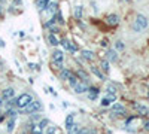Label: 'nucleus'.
I'll list each match as a JSON object with an SVG mask.
<instances>
[{
    "mask_svg": "<svg viewBox=\"0 0 149 134\" xmlns=\"http://www.w3.org/2000/svg\"><path fill=\"white\" fill-rule=\"evenodd\" d=\"M148 18L145 17V15H142V14H139L137 17H136V19H134V22H133V31H136V33H142L146 27H148Z\"/></svg>",
    "mask_w": 149,
    "mask_h": 134,
    "instance_id": "nucleus-1",
    "label": "nucleus"
},
{
    "mask_svg": "<svg viewBox=\"0 0 149 134\" xmlns=\"http://www.w3.org/2000/svg\"><path fill=\"white\" fill-rule=\"evenodd\" d=\"M31 101H33V97L29 92H24V94H21L18 99H17V107L21 109V110H24V109H26Z\"/></svg>",
    "mask_w": 149,
    "mask_h": 134,
    "instance_id": "nucleus-2",
    "label": "nucleus"
},
{
    "mask_svg": "<svg viewBox=\"0 0 149 134\" xmlns=\"http://www.w3.org/2000/svg\"><path fill=\"white\" fill-rule=\"evenodd\" d=\"M42 109H43L42 101H39V100H33L26 109H24L22 112H26V113H37V112H42Z\"/></svg>",
    "mask_w": 149,
    "mask_h": 134,
    "instance_id": "nucleus-3",
    "label": "nucleus"
},
{
    "mask_svg": "<svg viewBox=\"0 0 149 134\" xmlns=\"http://www.w3.org/2000/svg\"><path fill=\"white\" fill-rule=\"evenodd\" d=\"M86 90H88V85H86L85 82H81V81L73 87V91L76 94H84V92H86Z\"/></svg>",
    "mask_w": 149,
    "mask_h": 134,
    "instance_id": "nucleus-4",
    "label": "nucleus"
},
{
    "mask_svg": "<svg viewBox=\"0 0 149 134\" xmlns=\"http://www.w3.org/2000/svg\"><path fill=\"white\" fill-rule=\"evenodd\" d=\"M15 99V90L14 88H6L2 91V100H10Z\"/></svg>",
    "mask_w": 149,
    "mask_h": 134,
    "instance_id": "nucleus-5",
    "label": "nucleus"
},
{
    "mask_svg": "<svg viewBox=\"0 0 149 134\" xmlns=\"http://www.w3.org/2000/svg\"><path fill=\"white\" fill-rule=\"evenodd\" d=\"M86 94H88V99L90 100H95L98 94H100V90L95 88V87H88V90H86Z\"/></svg>",
    "mask_w": 149,
    "mask_h": 134,
    "instance_id": "nucleus-6",
    "label": "nucleus"
},
{
    "mask_svg": "<svg viewBox=\"0 0 149 134\" xmlns=\"http://www.w3.org/2000/svg\"><path fill=\"white\" fill-rule=\"evenodd\" d=\"M112 113L113 115H125V107L119 103H115L112 106Z\"/></svg>",
    "mask_w": 149,
    "mask_h": 134,
    "instance_id": "nucleus-7",
    "label": "nucleus"
},
{
    "mask_svg": "<svg viewBox=\"0 0 149 134\" xmlns=\"http://www.w3.org/2000/svg\"><path fill=\"white\" fill-rule=\"evenodd\" d=\"M106 22L109 24V26H116V24L119 22V17L116 14H110L106 17Z\"/></svg>",
    "mask_w": 149,
    "mask_h": 134,
    "instance_id": "nucleus-8",
    "label": "nucleus"
},
{
    "mask_svg": "<svg viewBox=\"0 0 149 134\" xmlns=\"http://www.w3.org/2000/svg\"><path fill=\"white\" fill-rule=\"evenodd\" d=\"M106 60H107V61H110V63L118 61V55H116V52H115L113 49H109V51L106 52Z\"/></svg>",
    "mask_w": 149,
    "mask_h": 134,
    "instance_id": "nucleus-9",
    "label": "nucleus"
},
{
    "mask_svg": "<svg viewBox=\"0 0 149 134\" xmlns=\"http://www.w3.org/2000/svg\"><path fill=\"white\" fill-rule=\"evenodd\" d=\"M63 60H64V54L61 52L60 49H57V51H54V52H52V61L63 63Z\"/></svg>",
    "mask_w": 149,
    "mask_h": 134,
    "instance_id": "nucleus-10",
    "label": "nucleus"
},
{
    "mask_svg": "<svg viewBox=\"0 0 149 134\" xmlns=\"http://www.w3.org/2000/svg\"><path fill=\"white\" fill-rule=\"evenodd\" d=\"M70 76H72V70H69V69H61L60 70V79L61 81H67Z\"/></svg>",
    "mask_w": 149,
    "mask_h": 134,
    "instance_id": "nucleus-11",
    "label": "nucleus"
},
{
    "mask_svg": "<svg viewBox=\"0 0 149 134\" xmlns=\"http://www.w3.org/2000/svg\"><path fill=\"white\" fill-rule=\"evenodd\" d=\"M48 42L49 45H52V46H58L60 45V39L57 37V34H48Z\"/></svg>",
    "mask_w": 149,
    "mask_h": 134,
    "instance_id": "nucleus-12",
    "label": "nucleus"
},
{
    "mask_svg": "<svg viewBox=\"0 0 149 134\" xmlns=\"http://www.w3.org/2000/svg\"><path fill=\"white\" fill-rule=\"evenodd\" d=\"M76 76L79 78L81 82H85V83L88 82V73H86L85 70H78V72H76Z\"/></svg>",
    "mask_w": 149,
    "mask_h": 134,
    "instance_id": "nucleus-13",
    "label": "nucleus"
},
{
    "mask_svg": "<svg viewBox=\"0 0 149 134\" xmlns=\"http://www.w3.org/2000/svg\"><path fill=\"white\" fill-rule=\"evenodd\" d=\"M49 2H51V0H36V8L39 10H45Z\"/></svg>",
    "mask_w": 149,
    "mask_h": 134,
    "instance_id": "nucleus-14",
    "label": "nucleus"
},
{
    "mask_svg": "<svg viewBox=\"0 0 149 134\" xmlns=\"http://www.w3.org/2000/svg\"><path fill=\"white\" fill-rule=\"evenodd\" d=\"M46 9L49 10V12H51V14H57V12H58V3L57 2H49L48 3V6H46Z\"/></svg>",
    "mask_w": 149,
    "mask_h": 134,
    "instance_id": "nucleus-15",
    "label": "nucleus"
},
{
    "mask_svg": "<svg viewBox=\"0 0 149 134\" xmlns=\"http://www.w3.org/2000/svg\"><path fill=\"white\" fill-rule=\"evenodd\" d=\"M94 57H95V54L93 51H88V49L82 51V58L84 60H88V61H90V60H94Z\"/></svg>",
    "mask_w": 149,
    "mask_h": 134,
    "instance_id": "nucleus-16",
    "label": "nucleus"
},
{
    "mask_svg": "<svg viewBox=\"0 0 149 134\" xmlns=\"http://www.w3.org/2000/svg\"><path fill=\"white\" fill-rule=\"evenodd\" d=\"M134 109H136V110H137L140 115H148V107L146 106H143V104H134Z\"/></svg>",
    "mask_w": 149,
    "mask_h": 134,
    "instance_id": "nucleus-17",
    "label": "nucleus"
},
{
    "mask_svg": "<svg viewBox=\"0 0 149 134\" xmlns=\"http://www.w3.org/2000/svg\"><path fill=\"white\" fill-rule=\"evenodd\" d=\"M67 82H69V85H70V87L73 88L74 87V85H76L78 82H79V78L76 76V73H72V76L67 79Z\"/></svg>",
    "mask_w": 149,
    "mask_h": 134,
    "instance_id": "nucleus-18",
    "label": "nucleus"
},
{
    "mask_svg": "<svg viewBox=\"0 0 149 134\" xmlns=\"http://www.w3.org/2000/svg\"><path fill=\"white\" fill-rule=\"evenodd\" d=\"M73 121H74V113H69V115L66 116V130H67L69 127H72V125L74 124Z\"/></svg>",
    "mask_w": 149,
    "mask_h": 134,
    "instance_id": "nucleus-19",
    "label": "nucleus"
},
{
    "mask_svg": "<svg viewBox=\"0 0 149 134\" xmlns=\"http://www.w3.org/2000/svg\"><path fill=\"white\" fill-rule=\"evenodd\" d=\"M54 21H55L57 24H61V26H63V24H64V18H63V14H61L60 10H58L57 14L54 15Z\"/></svg>",
    "mask_w": 149,
    "mask_h": 134,
    "instance_id": "nucleus-20",
    "label": "nucleus"
},
{
    "mask_svg": "<svg viewBox=\"0 0 149 134\" xmlns=\"http://www.w3.org/2000/svg\"><path fill=\"white\" fill-rule=\"evenodd\" d=\"M82 12H84V8L82 6H76V8H74V18L81 19L82 18Z\"/></svg>",
    "mask_w": 149,
    "mask_h": 134,
    "instance_id": "nucleus-21",
    "label": "nucleus"
},
{
    "mask_svg": "<svg viewBox=\"0 0 149 134\" xmlns=\"http://www.w3.org/2000/svg\"><path fill=\"white\" fill-rule=\"evenodd\" d=\"M81 128H79V125L78 124H73L72 127H69L67 128V134H78V131H79Z\"/></svg>",
    "mask_w": 149,
    "mask_h": 134,
    "instance_id": "nucleus-22",
    "label": "nucleus"
},
{
    "mask_svg": "<svg viewBox=\"0 0 149 134\" xmlns=\"http://www.w3.org/2000/svg\"><path fill=\"white\" fill-rule=\"evenodd\" d=\"M100 67H102V70L104 72V73H107L109 72V61H107V60H102V61H100Z\"/></svg>",
    "mask_w": 149,
    "mask_h": 134,
    "instance_id": "nucleus-23",
    "label": "nucleus"
},
{
    "mask_svg": "<svg viewBox=\"0 0 149 134\" xmlns=\"http://www.w3.org/2000/svg\"><path fill=\"white\" fill-rule=\"evenodd\" d=\"M91 72L94 73V75L98 78V79H102V81H104V76H103V73L100 72V70H98L97 67H91Z\"/></svg>",
    "mask_w": 149,
    "mask_h": 134,
    "instance_id": "nucleus-24",
    "label": "nucleus"
},
{
    "mask_svg": "<svg viewBox=\"0 0 149 134\" xmlns=\"http://www.w3.org/2000/svg\"><path fill=\"white\" fill-rule=\"evenodd\" d=\"M67 51H70L72 54L78 52V45L74 43V42H69V48H67Z\"/></svg>",
    "mask_w": 149,
    "mask_h": 134,
    "instance_id": "nucleus-25",
    "label": "nucleus"
},
{
    "mask_svg": "<svg viewBox=\"0 0 149 134\" xmlns=\"http://www.w3.org/2000/svg\"><path fill=\"white\" fill-rule=\"evenodd\" d=\"M14 106H17V99L6 100V107H8V109H14Z\"/></svg>",
    "mask_w": 149,
    "mask_h": 134,
    "instance_id": "nucleus-26",
    "label": "nucleus"
},
{
    "mask_svg": "<svg viewBox=\"0 0 149 134\" xmlns=\"http://www.w3.org/2000/svg\"><path fill=\"white\" fill-rule=\"evenodd\" d=\"M14 128H15V118H14V119H10L9 122H8V131H9V133L14 131Z\"/></svg>",
    "mask_w": 149,
    "mask_h": 134,
    "instance_id": "nucleus-27",
    "label": "nucleus"
},
{
    "mask_svg": "<svg viewBox=\"0 0 149 134\" xmlns=\"http://www.w3.org/2000/svg\"><path fill=\"white\" fill-rule=\"evenodd\" d=\"M78 134H95V131H93V130H90V128H81V130L78 131Z\"/></svg>",
    "mask_w": 149,
    "mask_h": 134,
    "instance_id": "nucleus-28",
    "label": "nucleus"
},
{
    "mask_svg": "<svg viewBox=\"0 0 149 134\" xmlns=\"http://www.w3.org/2000/svg\"><path fill=\"white\" fill-rule=\"evenodd\" d=\"M48 124H49V121H48V119H40V124L37 125V127H39L40 130H43V128L48 127Z\"/></svg>",
    "mask_w": 149,
    "mask_h": 134,
    "instance_id": "nucleus-29",
    "label": "nucleus"
},
{
    "mask_svg": "<svg viewBox=\"0 0 149 134\" xmlns=\"http://www.w3.org/2000/svg\"><path fill=\"white\" fill-rule=\"evenodd\" d=\"M6 116H9V118H15V116H17V112L14 110V109H8Z\"/></svg>",
    "mask_w": 149,
    "mask_h": 134,
    "instance_id": "nucleus-30",
    "label": "nucleus"
},
{
    "mask_svg": "<svg viewBox=\"0 0 149 134\" xmlns=\"http://www.w3.org/2000/svg\"><path fill=\"white\" fill-rule=\"evenodd\" d=\"M115 48H116L118 51H122V49H124V48H125V46H124V43H122L121 40H118V42L115 43Z\"/></svg>",
    "mask_w": 149,
    "mask_h": 134,
    "instance_id": "nucleus-31",
    "label": "nucleus"
},
{
    "mask_svg": "<svg viewBox=\"0 0 149 134\" xmlns=\"http://www.w3.org/2000/svg\"><path fill=\"white\" fill-rule=\"evenodd\" d=\"M55 131H57V128L54 125H49L48 130H46V134H55Z\"/></svg>",
    "mask_w": 149,
    "mask_h": 134,
    "instance_id": "nucleus-32",
    "label": "nucleus"
},
{
    "mask_svg": "<svg viewBox=\"0 0 149 134\" xmlns=\"http://www.w3.org/2000/svg\"><path fill=\"white\" fill-rule=\"evenodd\" d=\"M52 66H54V69H63V63H58V61H52Z\"/></svg>",
    "mask_w": 149,
    "mask_h": 134,
    "instance_id": "nucleus-33",
    "label": "nucleus"
},
{
    "mask_svg": "<svg viewBox=\"0 0 149 134\" xmlns=\"http://www.w3.org/2000/svg\"><path fill=\"white\" fill-rule=\"evenodd\" d=\"M110 103H112V101H110V100L107 99V97H104V99L102 100V106H104V107H106V106H109Z\"/></svg>",
    "mask_w": 149,
    "mask_h": 134,
    "instance_id": "nucleus-34",
    "label": "nucleus"
},
{
    "mask_svg": "<svg viewBox=\"0 0 149 134\" xmlns=\"http://www.w3.org/2000/svg\"><path fill=\"white\" fill-rule=\"evenodd\" d=\"M39 119H42L40 115H33V116H31V121H39Z\"/></svg>",
    "mask_w": 149,
    "mask_h": 134,
    "instance_id": "nucleus-35",
    "label": "nucleus"
},
{
    "mask_svg": "<svg viewBox=\"0 0 149 134\" xmlns=\"http://www.w3.org/2000/svg\"><path fill=\"white\" fill-rule=\"evenodd\" d=\"M143 127H145V130H148V131H149V121H146V122L143 124Z\"/></svg>",
    "mask_w": 149,
    "mask_h": 134,
    "instance_id": "nucleus-36",
    "label": "nucleus"
},
{
    "mask_svg": "<svg viewBox=\"0 0 149 134\" xmlns=\"http://www.w3.org/2000/svg\"><path fill=\"white\" fill-rule=\"evenodd\" d=\"M5 45H6V43H5V40H3V39H0V46L5 48Z\"/></svg>",
    "mask_w": 149,
    "mask_h": 134,
    "instance_id": "nucleus-37",
    "label": "nucleus"
},
{
    "mask_svg": "<svg viewBox=\"0 0 149 134\" xmlns=\"http://www.w3.org/2000/svg\"><path fill=\"white\" fill-rule=\"evenodd\" d=\"M102 46H107V40H102Z\"/></svg>",
    "mask_w": 149,
    "mask_h": 134,
    "instance_id": "nucleus-38",
    "label": "nucleus"
},
{
    "mask_svg": "<svg viewBox=\"0 0 149 134\" xmlns=\"http://www.w3.org/2000/svg\"><path fill=\"white\" fill-rule=\"evenodd\" d=\"M0 106H3V100H2V97H0Z\"/></svg>",
    "mask_w": 149,
    "mask_h": 134,
    "instance_id": "nucleus-39",
    "label": "nucleus"
},
{
    "mask_svg": "<svg viewBox=\"0 0 149 134\" xmlns=\"http://www.w3.org/2000/svg\"><path fill=\"white\" fill-rule=\"evenodd\" d=\"M148 97H149V91H148Z\"/></svg>",
    "mask_w": 149,
    "mask_h": 134,
    "instance_id": "nucleus-40",
    "label": "nucleus"
},
{
    "mask_svg": "<svg viewBox=\"0 0 149 134\" xmlns=\"http://www.w3.org/2000/svg\"><path fill=\"white\" fill-rule=\"evenodd\" d=\"M125 2H130V0H125Z\"/></svg>",
    "mask_w": 149,
    "mask_h": 134,
    "instance_id": "nucleus-41",
    "label": "nucleus"
},
{
    "mask_svg": "<svg viewBox=\"0 0 149 134\" xmlns=\"http://www.w3.org/2000/svg\"><path fill=\"white\" fill-rule=\"evenodd\" d=\"M148 113H149V112H148Z\"/></svg>",
    "mask_w": 149,
    "mask_h": 134,
    "instance_id": "nucleus-42",
    "label": "nucleus"
}]
</instances>
